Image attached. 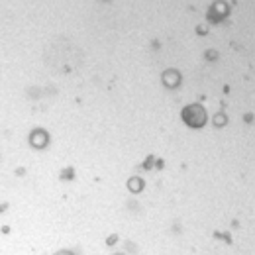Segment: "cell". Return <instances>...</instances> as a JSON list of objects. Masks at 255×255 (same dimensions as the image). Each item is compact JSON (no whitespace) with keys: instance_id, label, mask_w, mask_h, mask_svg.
<instances>
[{"instance_id":"6da1fadb","label":"cell","mask_w":255,"mask_h":255,"mask_svg":"<svg viewBox=\"0 0 255 255\" xmlns=\"http://www.w3.org/2000/svg\"><path fill=\"white\" fill-rule=\"evenodd\" d=\"M183 118H185L187 124H191V126H194V128H200L204 122H206V112H204L202 106L192 104V106H189V108H185Z\"/></svg>"},{"instance_id":"7a4b0ae2","label":"cell","mask_w":255,"mask_h":255,"mask_svg":"<svg viewBox=\"0 0 255 255\" xmlns=\"http://www.w3.org/2000/svg\"><path fill=\"white\" fill-rule=\"evenodd\" d=\"M43 137H45L43 133H37V135H33L32 139L35 141V143H37V147H41V145H43Z\"/></svg>"}]
</instances>
